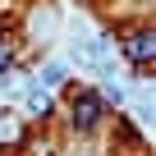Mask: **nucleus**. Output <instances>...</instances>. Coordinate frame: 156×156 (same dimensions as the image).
I'll list each match as a JSON object with an SVG mask.
<instances>
[{"label": "nucleus", "mask_w": 156, "mask_h": 156, "mask_svg": "<svg viewBox=\"0 0 156 156\" xmlns=\"http://www.w3.org/2000/svg\"><path fill=\"white\" fill-rule=\"evenodd\" d=\"M0 138H19V124L14 119H0Z\"/></svg>", "instance_id": "39448f33"}, {"label": "nucleus", "mask_w": 156, "mask_h": 156, "mask_svg": "<svg viewBox=\"0 0 156 156\" xmlns=\"http://www.w3.org/2000/svg\"><path fill=\"white\" fill-rule=\"evenodd\" d=\"M5 64H9V46L0 41V73H5Z\"/></svg>", "instance_id": "423d86ee"}, {"label": "nucleus", "mask_w": 156, "mask_h": 156, "mask_svg": "<svg viewBox=\"0 0 156 156\" xmlns=\"http://www.w3.org/2000/svg\"><path fill=\"white\" fill-rule=\"evenodd\" d=\"M97 115H101V101L97 97H73V124L78 129H92Z\"/></svg>", "instance_id": "f257e3e1"}, {"label": "nucleus", "mask_w": 156, "mask_h": 156, "mask_svg": "<svg viewBox=\"0 0 156 156\" xmlns=\"http://www.w3.org/2000/svg\"><path fill=\"white\" fill-rule=\"evenodd\" d=\"M151 51H156V41H151L147 32H133V37H129V55H133L138 64H142V60H151Z\"/></svg>", "instance_id": "f03ea898"}, {"label": "nucleus", "mask_w": 156, "mask_h": 156, "mask_svg": "<svg viewBox=\"0 0 156 156\" xmlns=\"http://www.w3.org/2000/svg\"><path fill=\"white\" fill-rule=\"evenodd\" d=\"M28 110H32V115H46V110H51V97H46L41 87H32V92H28Z\"/></svg>", "instance_id": "20e7f679"}, {"label": "nucleus", "mask_w": 156, "mask_h": 156, "mask_svg": "<svg viewBox=\"0 0 156 156\" xmlns=\"http://www.w3.org/2000/svg\"><path fill=\"white\" fill-rule=\"evenodd\" d=\"M64 73H69V69L55 60V64H46V69H41V83H46V87H60V83H64Z\"/></svg>", "instance_id": "7ed1b4c3"}]
</instances>
